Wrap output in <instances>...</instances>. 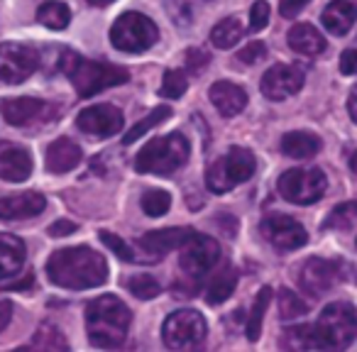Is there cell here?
<instances>
[{"instance_id": "1", "label": "cell", "mask_w": 357, "mask_h": 352, "mask_svg": "<svg viewBox=\"0 0 357 352\" xmlns=\"http://www.w3.org/2000/svg\"><path fill=\"white\" fill-rule=\"evenodd\" d=\"M47 279L61 289H93L108 282V262L86 245L64 247L47 259Z\"/></svg>"}, {"instance_id": "2", "label": "cell", "mask_w": 357, "mask_h": 352, "mask_svg": "<svg viewBox=\"0 0 357 352\" xmlns=\"http://www.w3.org/2000/svg\"><path fill=\"white\" fill-rule=\"evenodd\" d=\"M132 321L130 308L118 296H98L86 306V330L89 342L100 350L120 347L128 337V328Z\"/></svg>"}, {"instance_id": "3", "label": "cell", "mask_w": 357, "mask_h": 352, "mask_svg": "<svg viewBox=\"0 0 357 352\" xmlns=\"http://www.w3.org/2000/svg\"><path fill=\"white\" fill-rule=\"evenodd\" d=\"M59 69L69 76L79 98H91V95L100 93V91L130 81V74L123 66L105 64V61H91L84 59L81 54H74V52H66V56H61Z\"/></svg>"}, {"instance_id": "4", "label": "cell", "mask_w": 357, "mask_h": 352, "mask_svg": "<svg viewBox=\"0 0 357 352\" xmlns=\"http://www.w3.org/2000/svg\"><path fill=\"white\" fill-rule=\"evenodd\" d=\"M189 139L184 135H167L154 137L144 144L135 157V169L139 174H154V176H172L176 169L189 162Z\"/></svg>"}, {"instance_id": "5", "label": "cell", "mask_w": 357, "mask_h": 352, "mask_svg": "<svg viewBox=\"0 0 357 352\" xmlns=\"http://www.w3.org/2000/svg\"><path fill=\"white\" fill-rule=\"evenodd\" d=\"M357 337V311L350 303H328L313 323L316 350H342Z\"/></svg>"}, {"instance_id": "6", "label": "cell", "mask_w": 357, "mask_h": 352, "mask_svg": "<svg viewBox=\"0 0 357 352\" xmlns=\"http://www.w3.org/2000/svg\"><path fill=\"white\" fill-rule=\"evenodd\" d=\"M255 169H257L255 154L245 147H233L208 167V171H206V186L213 194H228L230 189L252 179Z\"/></svg>"}, {"instance_id": "7", "label": "cell", "mask_w": 357, "mask_h": 352, "mask_svg": "<svg viewBox=\"0 0 357 352\" xmlns=\"http://www.w3.org/2000/svg\"><path fill=\"white\" fill-rule=\"evenodd\" d=\"M159 40V30L147 15L142 13H123L115 20L113 30H110V42L118 52H128V54H139L154 47Z\"/></svg>"}, {"instance_id": "8", "label": "cell", "mask_w": 357, "mask_h": 352, "mask_svg": "<svg viewBox=\"0 0 357 352\" xmlns=\"http://www.w3.org/2000/svg\"><path fill=\"white\" fill-rule=\"evenodd\" d=\"M277 189L289 204L311 206L323 199L328 189V179L321 169H289L279 176Z\"/></svg>"}, {"instance_id": "9", "label": "cell", "mask_w": 357, "mask_h": 352, "mask_svg": "<svg viewBox=\"0 0 357 352\" xmlns=\"http://www.w3.org/2000/svg\"><path fill=\"white\" fill-rule=\"evenodd\" d=\"M206 318L199 311H176L164 321L162 337L172 350H189L206 340Z\"/></svg>"}, {"instance_id": "10", "label": "cell", "mask_w": 357, "mask_h": 352, "mask_svg": "<svg viewBox=\"0 0 357 352\" xmlns=\"http://www.w3.org/2000/svg\"><path fill=\"white\" fill-rule=\"evenodd\" d=\"M40 66V52L30 45L6 42L0 45V81L6 84H22Z\"/></svg>"}, {"instance_id": "11", "label": "cell", "mask_w": 357, "mask_h": 352, "mask_svg": "<svg viewBox=\"0 0 357 352\" xmlns=\"http://www.w3.org/2000/svg\"><path fill=\"white\" fill-rule=\"evenodd\" d=\"M220 259V245L218 240H213L211 235L196 233L189 243L181 247V257L178 264L184 269V274L194 279H201L204 274H208L213 269V264Z\"/></svg>"}, {"instance_id": "12", "label": "cell", "mask_w": 357, "mask_h": 352, "mask_svg": "<svg viewBox=\"0 0 357 352\" xmlns=\"http://www.w3.org/2000/svg\"><path fill=\"white\" fill-rule=\"evenodd\" d=\"M0 113L15 128H30V125H40V123H50L54 120L56 108L47 100L40 98H30V95H22V98H8L0 103Z\"/></svg>"}, {"instance_id": "13", "label": "cell", "mask_w": 357, "mask_h": 352, "mask_svg": "<svg viewBox=\"0 0 357 352\" xmlns=\"http://www.w3.org/2000/svg\"><path fill=\"white\" fill-rule=\"evenodd\" d=\"M259 233L267 240L269 245H274L282 252H289V250H298L308 243V233L298 220L289 218V215L274 213L267 215L259 225Z\"/></svg>"}, {"instance_id": "14", "label": "cell", "mask_w": 357, "mask_h": 352, "mask_svg": "<svg viewBox=\"0 0 357 352\" xmlns=\"http://www.w3.org/2000/svg\"><path fill=\"white\" fill-rule=\"evenodd\" d=\"M125 118L115 105L100 103V105H91V108H84L79 115H76V128L84 135H91V137H113L123 130Z\"/></svg>"}, {"instance_id": "15", "label": "cell", "mask_w": 357, "mask_h": 352, "mask_svg": "<svg viewBox=\"0 0 357 352\" xmlns=\"http://www.w3.org/2000/svg\"><path fill=\"white\" fill-rule=\"evenodd\" d=\"M259 89H262L264 98L284 100L303 89V71L291 64H277L262 76Z\"/></svg>"}, {"instance_id": "16", "label": "cell", "mask_w": 357, "mask_h": 352, "mask_svg": "<svg viewBox=\"0 0 357 352\" xmlns=\"http://www.w3.org/2000/svg\"><path fill=\"white\" fill-rule=\"evenodd\" d=\"M337 279V267L328 259H318L311 257L306 264L301 267V274H298V286L308 293V296L318 298L326 291H331L333 284Z\"/></svg>"}, {"instance_id": "17", "label": "cell", "mask_w": 357, "mask_h": 352, "mask_svg": "<svg viewBox=\"0 0 357 352\" xmlns=\"http://www.w3.org/2000/svg\"><path fill=\"white\" fill-rule=\"evenodd\" d=\"M32 174V157L25 147L15 142H0V179L22 184Z\"/></svg>"}, {"instance_id": "18", "label": "cell", "mask_w": 357, "mask_h": 352, "mask_svg": "<svg viewBox=\"0 0 357 352\" xmlns=\"http://www.w3.org/2000/svg\"><path fill=\"white\" fill-rule=\"evenodd\" d=\"M47 208V199L37 191H25L17 196L0 199V220H27Z\"/></svg>"}, {"instance_id": "19", "label": "cell", "mask_w": 357, "mask_h": 352, "mask_svg": "<svg viewBox=\"0 0 357 352\" xmlns=\"http://www.w3.org/2000/svg\"><path fill=\"white\" fill-rule=\"evenodd\" d=\"M208 98L223 118H233V115L243 113L245 105H248V93L230 81H215L208 91Z\"/></svg>"}, {"instance_id": "20", "label": "cell", "mask_w": 357, "mask_h": 352, "mask_svg": "<svg viewBox=\"0 0 357 352\" xmlns=\"http://www.w3.org/2000/svg\"><path fill=\"white\" fill-rule=\"evenodd\" d=\"M196 235V230L191 228H167V230H154V233H147L144 238L137 240V245L147 252H172V250L184 247L191 238Z\"/></svg>"}, {"instance_id": "21", "label": "cell", "mask_w": 357, "mask_h": 352, "mask_svg": "<svg viewBox=\"0 0 357 352\" xmlns=\"http://www.w3.org/2000/svg\"><path fill=\"white\" fill-rule=\"evenodd\" d=\"M323 27L331 35L342 37L350 32V27L357 22V0H333L331 6L321 15Z\"/></svg>"}, {"instance_id": "22", "label": "cell", "mask_w": 357, "mask_h": 352, "mask_svg": "<svg viewBox=\"0 0 357 352\" xmlns=\"http://www.w3.org/2000/svg\"><path fill=\"white\" fill-rule=\"evenodd\" d=\"M81 162V147L69 137H59L50 144L47 149V169L52 174H66L71 169H76V164Z\"/></svg>"}, {"instance_id": "23", "label": "cell", "mask_w": 357, "mask_h": 352, "mask_svg": "<svg viewBox=\"0 0 357 352\" xmlns=\"http://www.w3.org/2000/svg\"><path fill=\"white\" fill-rule=\"evenodd\" d=\"M287 42H289V47L296 52V54H306V56L323 54V52H326V47H328L326 37H323L313 25H306V22H301V25H294L291 30H289V35H287Z\"/></svg>"}, {"instance_id": "24", "label": "cell", "mask_w": 357, "mask_h": 352, "mask_svg": "<svg viewBox=\"0 0 357 352\" xmlns=\"http://www.w3.org/2000/svg\"><path fill=\"white\" fill-rule=\"evenodd\" d=\"M27 250L17 235L0 233V279H8L17 274L25 264Z\"/></svg>"}, {"instance_id": "25", "label": "cell", "mask_w": 357, "mask_h": 352, "mask_svg": "<svg viewBox=\"0 0 357 352\" xmlns=\"http://www.w3.org/2000/svg\"><path fill=\"white\" fill-rule=\"evenodd\" d=\"M235 286H238V272H235L230 264H225L223 269H218V272L211 277L208 289H206V303L218 306V303L228 301V298L233 296Z\"/></svg>"}, {"instance_id": "26", "label": "cell", "mask_w": 357, "mask_h": 352, "mask_svg": "<svg viewBox=\"0 0 357 352\" xmlns=\"http://www.w3.org/2000/svg\"><path fill=\"white\" fill-rule=\"evenodd\" d=\"M321 149V139L313 132H303V130H296V132H289L282 137V152L287 157L294 159H308Z\"/></svg>"}, {"instance_id": "27", "label": "cell", "mask_w": 357, "mask_h": 352, "mask_svg": "<svg viewBox=\"0 0 357 352\" xmlns=\"http://www.w3.org/2000/svg\"><path fill=\"white\" fill-rule=\"evenodd\" d=\"M269 303H272V289L262 286L257 296H255V301H252V311H250L248 328H245V330H248L245 335H248L250 342H257L259 335H262V321H264V313H267Z\"/></svg>"}, {"instance_id": "28", "label": "cell", "mask_w": 357, "mask_h": 352, "mask_svg": "<svg viewBox=\"0 0 357 352\" xmlns=\"http://www.w3.org/2000/svg\"><path fill=\"white\" fill-rule=\"evenodd\" d=\"M245 35V27L238 17H225L218 25L211 30V42L215 49H230L240 42V37Z\"/></svg>"}, {"instance_id": "29", "label": "cell", "mask_w": 357, "mask_h": 352, "mask_svg": "<svg viewBox=\"0 0 357 352\" xmlns=\"http://www.w3.org/2000/svg\"><path fill=\"white\" fill-rule=\"evenodd\" d=\"M37 20H40L45 27H50V30H64V27H69V22H71V10L64 6V3L50 0V3H45V6H40Z\"/></svg>"}, {"instance_id": "30", "label": "cell", "mask_w": 357, "mask_h": 352, "mask_svg": "<svg viewBox=\"0 0 357 352\" xmlns=\"http://www.w3.org/2000/svg\"><path fill=\"white\" fill-rule=\"evenodd\" d=\"M357 223V201H347L331 211L326 220H323V230H350Z\"/></svg>"}, {"instance_id": "31", "label": "cell", "mask_w": 357, "mask_h": 352, "mask_svg": "<svg viewBox=\"0 0 357 352\" xmlns=\"http://www.w3.org/2000/svg\"><path fill=\"white\" fill-rule=\"evenodd\" d=\"M308 313V306L296 291L291 289H279V318L282 321H294Z\"/></svg>"}, {"instance_id": "32", "label": "cell", "mask_w": 357, "mask_h": 352, "mask_svg": "<svg viewBox=\"0 0 357 352\" xmlns=\"http://www.w3.org/2000/svg\"><path fill=\"white\" fill-rule=\"evenodd\" d=\"M169 115H172V108H169V105H159V108H154L152 113L147 115V118L139 120V123L135 125V128L130 130L128 135H125V137H123V144H132L135 139H139V137H142V135H147L152 128H157V125H162L164 120L169 118Z\"/></svg>"}, {"instance_id": "33", "label": "cell", "mask_w": 357, "mask_h": 352, "mask_svg": "<svg viewBox=\"0 0 357 352\" xmlns=\"http://www.w3.org/2000/svg\"><path fill=\"white\" fill-rule=\"evenodd\" d=\"M37 350H69V342L59 332V328H54L52 323H42L40 330L32 337Z\"/></svg>"}, {"instance_id": "34", "label": "cell", "mask_w": 357, "mask_h": 352, "mask_svg": "<svg viewBox=\"0 0 357 352\" xmlns=\"http://www.w3.org/2000/svg\"><path fill=\"white\" fill-rule=\"evenodd\" d=\"M186 89H189V79H186L184 71L169 69L167 74H164V79H162V86H159V95L176 100V98H181V95L186 93Z\"/></svg>"}, {"instance_id": "35", "label": "cell", "mask_w": 357, "mask_h": 352, "mask_svg": "<svg viewBox=\"0 0 357 352\" xmlns=\"http://www.w3.org/2000/svg\"><path fill=\"white\" fill-rule=\"evenodd\" d=\"M139 206H142V211L149 215V218H159V215L167 213L169 206H172V196H169L167 191H159V189L157 191H144Z\"/></svg>"}, {"instance_id": "36", "label": "cell", "mask_w": 357, "mask_h": 352, "mask_svg": "<svg viewBox=\"0 0 357 352\" xmlns=\"http://www.w3.org/2000/svg\"><path fill=\"white\" fill-rule=\"evenodd\" d=\"M282 345L289 347V350H316V345H313V326L289 328Z\"/></svg>"}, {"instance_id": "37", "label": "cell", "mask_w": 357, "mask_h": 352, "mask_svg": "<svg viewBox=\"0 0 357 352\" xmlns=\"http://www.w3.org/2000/svg\"><path fill=\"white\" fill-rule=\"evenodd\" d=\"M128 289L132 296L142 298V301H149V298H154L159 293V284L154 277H149V274H135V277L128 279Z\"/></svg>"}, {"instance_id": "38", "label": "cell", "mask_w": 357, "mask_h": 352, "mask_svg": "<svg viewBox=\"0 0 357 352\" xmlns=\"http://www.w3.org/2000/svg\"><path fill=\"white\" fill-rule=\"evenodd\" d=\"M167 8H169V15L176 25L186 27L194 22L196 15V8H194V0H167Z\"/></svg>"}, {"instance_id": "39", "label": "cell", "mask_w": 357, "mask_h": 352, "mask_svg": "<svg viewBox=\"0 0 357 352\" xmlns=\"http://www.w3.org/2000/svg\"><path fill=\"white\" fill-rule=\"evenodd\" d=\"M100 243H103L108 250H113L123 262H137V254L132 252V247H130L123 238H118V235L108 233V230H100Z\"/></svg>"}, {"instance_id": "40", "label": "cell", "mask_w": 357, "mask_h": 352, "mask_svg": "<svg viewBox=\"0 0 357 352\" xmlns=\"http://www.w3.org/2000/svg\"><path fill=\"white\" fill-rule=\"evenodd\" d=\"M269 22V6L264 3V0H257V3H252V8H250V30L252 32H259L264 30Z\"/></svg>"}, {"instance_id": "41", "label": "cell", "mask_w": 357, "mask_h": 352, "mask_svg": "<svg viewBox=\"0 0 357 352\" xmlns=\"http://www.w3.org/2000/svg\"><path fill=\"white\" fill-rule=\"evenodd\" d=\"M264 56H267V45H264V42H250L248 47H243V49L238 52V59L243 61V64H257Z\"/></svg>"}, {"instance_id": "42", "label": "cell", "mask_w": 357, "mask_h": 352, "mask_svg": "<svg viewBox=\"0 0 357 352\" xmlns=\"http://www.w3.org/2000/svg\"><path fill=\"white\" fill-rule=\"evenodd\" d=\"M340 74L345 76L357 74V49H345L340 54Z\"/></svg>"}, {"instance_id": "43", "label": "cell", "mask_w": 357, "mask_h": 352, "mask_svg": "<svg viewBox=\"0 0 357 352\" xmlns=\"http://www.w3.org/2000/svg\"><path fill=\"white\" fill-rule=\"evenodd\" d=\"M311 0H282V6H279V10H282L284 17H296L298 13L303 10V8L308 6Z\"/></svg>"}, {"instance_id": "44", "label": "cell", "mask_w": 357, "mask_h": 352, "mask_svg": "<svg viewBox=\"0 0 357 352\" xmlns=\"http://www.w3.org/2000/svg\"><path fill=\"white\" fill-rule=\"evenodd\" d=\"M76 233V223L74 220H56L50 225V235L52 238H66V235Z\"/></svg>"}, {"instance_id": "45", "label": "cell", "mask_w": 357, "mask_h": 352, "mask_svg": "<svg viewBox=\"0 0 357 352\" xmlns=\"http://www.w3.org/2000/svg\"><path fill=\"white\" fill-rule=\"evenodd\" d=\"M204 64H208V54L206 52H201V49H191L189 54H186V66L189 69H201Z\"/></svg>"}, {"instance_id": "46", "label": "cell", "mask_w": 357, "mask_h": 352, "mask_svg": "<svg viewBox=\"0 0 357 352\" xmlns=\"http://www.w3.org/2000/svg\"><path fill=\"white\" fill-rule=\"evenodd\" d=\"M10 318H13V303L10 301H0V332L8 328Z\"/></svg>"}, {"instance_id": "47", "label": "cell", "mask_w": 357, "mask_h": 352, "mask_svg": "<svg viewBox=\"0 0 357 352\" xmlns=\"http://www.w3.org/2000/svg\"><path fill=\"white\" fill-rule=\"evenodd\" d=\"M347 110H350V118H352V123L357 125V86L350 91V98H347Z\"/></svg>"}, {"instance_id": "48", "label": "cell", "mask_w": 357, "mask_h": 352, "mask_svg": "<svg viewBox=\"0 0 357 352\" xmlns=\"http://www.w3.org/2000/svg\"><path fill=\"white\" fill-rule=\"evenodd\" d=\"M32 284H35V277H32V274H27L22 282H15L13 286H8V291H22V289H30Z\"/></svg>"}, {"instance_id": "49", "label": "cell", "mask_w": 357, "mask_h": 352, "mask_svg": "<svg viewBox=\"0 0 357 352\" xmlns=\"http://www.w3.org/2000/svg\"><path fill=\"white\" fill-rule=\"evenodd\" d=\"M86 3H91V6H108L113 0H86Z\"/></svg>"}, {"instance_id": "50", "label": "cell", "mask_w": 357, "mask_h": 352, "mask_svg": "<svg viewBox=\"0 0 357 352\" xmlns=\"http://www.w3.org/2000/svg\"><path fill=\"white\" fill-rule=\"evenodd\" d=\"M350 164H352V169L357 171V152H355V157H352V162H350Z\"/></svg>"}]
</instances>
